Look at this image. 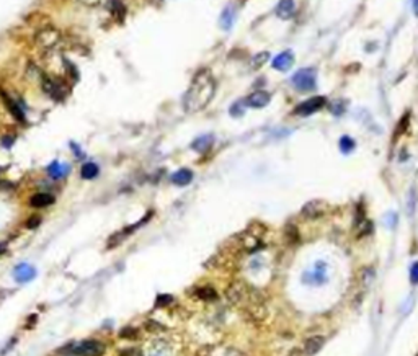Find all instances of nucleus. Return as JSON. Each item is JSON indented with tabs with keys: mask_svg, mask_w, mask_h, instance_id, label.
Listing matches in <instances>:
<instances>
[{
	"mask_svg": "<svg viewBox=\"0 0 418 356\" xmlns=\"http://www.w3.org/2000/svg\"><path fill=\"white\" fill-rule=\"evenodd\" d=\"M172 301H173L172 296H168V294L162 296V294H160L159 297H157V303H155V304H157V305H168L170 303H172Z\"/></svg>",
	"mask_w": 418,
	"mask_h": 356,
	"instance_id": "30",
	"label": "nucleus"
},
{
	"mask_svg": "<svg viewBox=\"0 0 418 356\" xmlns=\"http://www.w3.org/2000/svg\"><path fill=\"white\" fill-rule=\"evenodd\" d=\"M196 294L200 299L206 301V303H213V301L217 299V292L213 288H200V289H196Z\"/></svg>",
	"mask_w": 418,
	"mask_h": 356,
	"instance_id": "22",
	"label": "nucleus"
},
{
	"mask_svg": "<svg viewBox=\"0 0 418 356\" xmlns=\"http://www.w3.org/2000/svg\"><path fill=\"white\" fill-rule=\"evenodd\" d=\"M67 173H69V165L62 164V162H52V164L48 167V175L54 180L64 178Z\"/></svg>",
	"mask_w": 418,
	"mask_h": 356,
	"instance_id": "18",
	"label": "nucleus"
},
{
	"mask_svg": "<svg viewBox=\"0 0 418 356\" xmlns=\"http://www.w3.org/2000/svg\"><path fill=\"white\" fill-rule=\"evenodd\" d=\"M61 353H69L67 356H72V355H79V356H103L106 351V346L105 343L98 340H85L82 343H69L64 348L59 350Z\"/></svg>",
	"mask_w": 418,
	"mask_h": 356,
	"instance_id": "2",
	"label": "nucleus"
},
{
	"mask_svg": "<svg viewBox=\"0 0 418 356\" xmlns=\"http://www.w3.org/2000/svg\"><path fill=\"white\" fill-rule=\"evenodd\" d=\"M98 173H100V169H98V165L93 164V162L84 164L82 170H80V175H82V178L85 180H93L95 177H98Z\"/></svg>",
	"mask_w": 418,
	"mask_h": 356,
	"instance_id": "21",
	"label": "nucleus"
},
{
	"mask_svg": "<svg viewBox=\"0 0 418 356\" xmlns=\"http://www.w3.org/2000/svg\"><path fill=\"white\" fill-rule=\"evenodd\" d=\"M13 276H15L17 281H20V283H28V281H31V279L36 276V270L31 267V265L21 263V265H18V267L15 268Z\"/></svg>",
	"mask_w": 418,
	"mask_h": 356,
	"instance_id": "14",
	"label": "nucleus"
},
{
	"mask_svg": "<svg viewBox=\"0 0 418 356\" xmlns=\"http://www.w3.org/2000/svg\"><path fill=\"white\" fill-rule=\"evenodd\" d=\"M13 142H15V137L10 136V134H8V136H3V137H2V146H3V147H12Z\"/></svg>",
	"mask_w": 418,
	"mask_h": 356,
	"instance_id": "32",
	"label": "nucleus"
},
{
	"mask_svg": "<svg viewBox=\"0 0 418 356\" xmlns=\"http://www.w3.org/2000/svg\"><path fill=\"white\" fill-rule=\"evenodd\" d=\"M2 250H3V245H0V254H2Z\"/></svg>",
	"mask_w": 418,
	"mask_h": 356,
	"instance_id": "39",
	"label": "nucleus"
},
{
	"mask_svg": "<svg viewBox=\"0 0 418 356\" xmlns=\"http://www.w3.org/2000/svg\"><path fill=\"white\" fill-rule=\"evenodd\" d=\"M286 240L289 243H296L299 240V234H298V229L294 226H287L286 227Z\"/></svg>",
	"mask_w": 418,
	"mask_h": 356,
	"instance_id": "26",
	"label": "nucleus"
},
{
	"mask_svg": "<svg viewBox=\"0 0 418 356\" xmlns=\"http://www.w3.org/2000/svg\"><path fill=\"white\" fill-rule=\"evenodd\" d=\"M329 110H330L335 116H340V115H343V113H345V110H347V108H345V102L336 100V102H334V103H330V108H329Z\"/></svg>",
	"mask_w": 418,
	"mask_h": 356,
	"instance_id": "25",
	"label": "nucleus"
},
{
	"mask_svg": "<svg viewBox=\"0 0 418 356\" xmlns=\"http://www.w3.org/2000/svg\"><path fill=\"white\" fill-rule=\"evenodd\" d=\"M191 180H193V172L188 169H182L172 175V182L177 186H186L188 183H191Z\"/></svg>",
	"mask_w": 418,
	"mask_h": 356,
	"instance_id": "20",
	"label": "nucleus"
},
{
	"mask_svg": "<svg viewBox=\"0 0 418 356\" xmlns=\"http://www.w3.org/2000/svg\"><path fill=\"white\" fill-rule=\"evenodd\" d=\"M250 288L242 281H234L231 286L226 289V297L227 301L234 305H242L247 303L249 299Z\"/></svg>",
	"mask_w": 418,
	"mask_h": 356,
	"instance_id": "6",
	"label": "nucleus"
},
{
	"mask_svg": "<svg viewBox=\"0 0 418 356\" xmlns=\"http://www.w3.org/2000/svg\"><path fill=\"white\" fill-rule=\"evenodd\" d=\"M275 12H276V17H280L281 20H287V18H291L296 12L294 0H280Z\"/></svg>",
	"mask_w": 418,
	"mask_h": 356,
	"instance_id": "15",
	"label": "nucleus"
},
{
	"mask_svg": "<svg viewBox=\"0 0 418 356\" xmlns=\"http://www.w3.org/2000/svg\"><path fill=\"white\" fill-rule=\"evenodd\" d=\"M72 356H74V355H72Z\"/></svg>",
	"mask_w": 418,
	"mask_h": 356,
	"instance_id": "40",
	"label": "nucleus"
},
{
	"mask_svg": "<svg viewBox=\"0 0 418 356\" xmlns=\"http://www.w3.org/2000/svg\"><path fill=\"white\" fill-rule=\"evenodd\" d=\"M413 12H415V15L418 17V0H413Z\"/></svg>",
	"mask_w": 418,
	"mask_h": 356,
	"instance_id": "38",
	"label": "nucleus"
},
{
	"mask_svg": "<svg viewBox=\"0 0 418 356\" xmlns=\"http://www.w3.org/2000/svg\"><path fill=\"white\" fill-rule=\"evenodd\" d=\"M41 88L43 92L46 93V95H49L51 98H54V100H64V98L67 97V92L69 90L66 88V85L59 82V80L49 77V75H43L41 79Z\"/></svg>",
	"mask_w": 418,
	"mask_h": 356,
	"instance_id": "5",
	"label": "nucleus"
},
{
	"mask_svg": "<svg viewBox=\"0 0 418 356\" xmlns=\"http://www.w3.org/2000/svg\"><path fill=\"white\" fill-rule=\"evenodd\" d=\"M234 21H235V8H234L232 5H227V7L222 10L221 20H219V23H221V28H222L224 31H229V30L232 28Z\"/></svg>",
	"mask_w": 418,
	"mask_h": 356,
	"instance_id": "17",
	"label": "nucleus"
},
{
	"mask_svg": "<svg viewBox=\"0 0 418 356\" xmlns=\"http://www.w3.org/2000/svg\"><path fill=\"white\" fill-rule=\"evenodd\" d=\"M268 57H269V54L268 52H260V54H257V56H253L251 57V67H253V69H258V67H262L265 62L268 61Z\"/></svg>",
	"mask_w": 418,
	"mask_h": 356,
	"instance_id": "24",
	"label": "nucleus"
},
{
	"mask_svg": "<svg viewBox=\"0 0 418 356\" xmlns=\"http://www.w3.org/2000/svg\"><path fill=\"white\" fill-rule=\"evenodd\" d=\"M323 345H325V337H322V335H314V337H311V339L305 340V343H304V353L307 355V356H314V355H317L318 351L323 348Z\"/></svg>",
	"mask_w": 418,
	"mask_h": 356,
	"instance_id": "13",
	"label": "nucleus"
},
{
	"mask_svg": "<svg viewBox=\"0 0 418 356\" xmlns=\"http://www.w3.org/2000/svg\"><path fill=\"white\" fill-rule=\"evenodd\" d=\"M61 43V33L52 26H44L34 34V44L43 51H52L59 46Z\"/></svg>",
	"mask_w": 418,
	"mask_h": 356,
	"instance_id": "3",
	"label": "nucleus"
},
{
	"mask_svg": "<svg viewBox=\"0 0 418 356\" xmlns=\"http://www.w3.org/2000/svg\"><path fill=\"white\" fill-rule=\"evenodd\" d=\"M269 100H271V95L265 90H257V92L250 93L249 97L245 98V105L250 108H263L267 106Z\"/></svg>",
	"mask_w": 418,
	"mask_h": 356,
	"instance_id": "10",
	"label": "nucleus"
},
{
	"mask_svg": "<svg viewBox=\"0 0 418 356\" xmlns=\"http://www.w3.org/2000/svg\"><path fill=\"white\" fill-rule=\"evenodd\" d=\"M54 203V196L52 195H48V193H38V195L31 196L30 200V204L33 208H46V206H51Z\"/></svg>",
	"mask_w": 418,
	"mask_h": 356,
	"instance_id": "19",
	"label": "nucleus"
},
{
	"mask_svg": "<svg viewBox=\"0 0 418 356\" xmlns=\"http://www.w3.org/2000/svg\"><path fill=\"white\" fill-rule=\"evenodd\" d=\"M226 356H247L244 351H240V350H237V348H229L227 351H226Z\"/></svg>",
	"mask_w": 418,
	"mask_h": 356,
	"instance_id": "33",
	"label": "nucleus"
},
{
	"mask_svg": "<svg viewBox=\"0 0 418 356\" xmlns=\"http://www.w3.org/2000/svg\"><path fill=\"white\" fill-rule=\"evenodd\" d=\"M338 146H340V151L343 152V154H350L351 151H354V146H356V142H354L350 136H343V137L340 139Z\"/></svg>",
	"mask_w": 418,
	"mask_h": 356,
	"instance_id": "23",
	"label": "nucleus"
},
{
	"mask_svg": "<svg viewBox=\"0 0 418 356\" xmlns=\"http://www.w3.org/2000/svg\"><path fill=\"white\" fill-rule=\"evenodd\" d=\"M137 335H139V332L136 330V328H131V327L123 328L119 333L121 339H137Z\"/></svg>",
	"mask_w": 418,
	"mask_h": 356,
	"instance_id": "28",
	"label": "nucleus"
},
{
	"mask_svg": "<svg viewBox=\"0 0 418 356\" xmlns=\"http://www.w3.org/2000/svg\"><path fill=\"white\" fill-rule=\"evenodd\" d=\"M41 222V218H38V216H36V218H33V219H30L28 222H26V226H28L30 229H33V227H38V224Z\"/></svg>",
	"mask_w": 418,
	"mask_h": 356,
	"instance_id": "34",
	"label": "nucleus"
},
{
	"mask_svg": "<svg viewBox=\"0 0 418 356\" xmlns=\"http://www.w3.org/2000/svg\"><path fill=\"white\" fill-rule=\"evenodd\" d=\"M216 93V80L211 75L209 69H200L193 77L190 88L186 90L183 98V106L186 111H200L204 110L213 100Z\"/></svg>",
	"mask_w": 418,
	"mask_h": 356,
	"instance_id": "1",
	"label": "nucleus"
},
{
	"mask_svg": "<svg viewBox=\"0 0 418 356\" xmlns=\"http://www.w3.org/2000/svg\"><path fill=\"white\" fill-rule=\"evenodd\" d=\"M316 80H317V72L312 67H305V69L298 70L291 79V84L294 85L296 90L299 92H311L316 88Z\"/></svg>",
	"mask_w": 418,
	"mask_h": 356,
	"instance_id": "4",
	"label": "nucleus"
},
{
	"mask_svg": "<svg viewBox=\"0 0 418 356\" xmlns=\"http://www.w3.org/2000/svg\"><path fill=\"white\" fill-rule=\"evenodd\" d=\"M0 95H2L3 98V103H5V106L8 108V111L12 113V116L15 118L18 123H26V118H25V113H23V108H21L15 100H12L10 97H7V93H2L0 92Z\"/></svg>",
	"mask_w": 418,
	"mask_h": 356,
	"instance_id": "11",
	"label": "nucleus"
},
{
	"mask_svg": "<svg viewBox=\"0 0 418 356\" xmlns=\"http://www.w3.org/2000/svg\"><path fill=\"white\" fill-rule=\"evenodd\" d=\"M147 356H173V346L164 339H157L147 346Z\"/></svg>",
	"mask_w": 418,
	"mask_h": 356,
	"instance_id": "9",
	"label": "nucleus"
},
{
	"mask_svg": "<svg viewBox=\"0 0 418 356\" xmlns=\"http://www.w3.org/2000/svg\"><path fill=\"white\" fill-rule=\"evenodd\" d=\"M325 105H327L325 97H312V98H309V100H305V102L301 103V105L296 106L294 115H298V116L314 115V113H317L318 110H322Z\"/></svg>",
	"mask_w": 418,
	"mask_h": 356,
	"instance_id": "7",
	"label": "nucleus"
},
{
	"mask_svg": "<svg viewBox=\"0 0 418 356\" xmlns=\"http://www.w3.org/2000/svg\"><path fill=\"white\" fill-rule=\"evenodd\" d=\"M244 105H245V100L234 103L232 108H231V115L235 116V118H237V116H242V115H244Z\"/></svg>",
	"mask_w": 418,
	"mask_h": 356,
	"instance_id": "27",
	"label": "nucleus"
},
{
	"mask_svg": "<svg viewBox=\"0 0 418 356\" xmlns=\"http://www.w3.org/2000/svg\"><path fill=\"white\" fill-rule=\"evenodd\" d=\"M119 356H144L141 350L137 348H126L119 353Z\"/></svg>",
	"mask_w": 418,
	"mask_h": 356,
	"instance_id": "29",
	"label": "nucleus"
},
{
	"mask_svg": "<svg viewBox=\"0 0 418 356\" xmlns=\"http://www.w3.org/2000/svg\"><path fill=\"white\" fill-rule=\"evenodd\" d=\"M211 353V346H203V348H200L196 351L195 356H209Z\"/></svg>",
	"mask_w": 418,
	"mask_h": 356,
	"instance_id": "35",
	"label": "nucleus"
},
{
	"mask_svg": "<svg viewBox=\"0 0 418 356\" xmlns=\"http://www.w3.org/2000/svg\"><path fill=\"white\" fill-rule=\"evenodd\" d=\"M327 208H329V206L322 200H312L302 208V216L307 219H317L327 213Z\"/></svg>",
	"mask_w": 418,
	"mask_h": 356,
	"instance_id": "8",
	"label": "nucleus"
},
{
	"mask_svg": "<svg viewBox=\"0 0 418 356\" xmlns=\"http://www.w3.org/2000/svg\"><path fill=\"white\" fill-rule=\"evenodd\" d=\"M79 2L82 3V5H87V7H97L101 0H79Z\"/></svg>",
	"mask_w": 418,
	"mask_h": 356,
	"instance_id": "36",
	"label": "nucleus"
},
{
	"mask_svg": "<svg viewBox=\"0 0 418 356\" xmlns=\"http://www.w3.org/2000/svg\"><path fill=\"white\" fill-rule=\"evenodd\" d=\"M293 64H294V54L291 51H284V52L278 54L275 59H273V69L281 70V72L291 69Z\"/></svg>",
	"mask_w": 418,
	"mask_h": 356,
	"instance_id": "12",
	"label": "nucleus"
},
{
	"mask_svg": "<svg viewBox=\"0 0 418 356\" xmlns=\"http://www.w3.org/2000/svg\"><path fill=\"white\" fill-rule=\"evenodd\" d=\"M214 144V137L211 136V134H203V136L196 137L195 141H193L191 144V149L196 152H201V154H204V152H208L211 147H213Z\"/></svg>",
	"mask_w": 418,
	"mask_h": 356,
	"instance_id": "16",
	"label": "nucleus"
},
{
	"mask_svg": "<svg viewBox=\"0 0 418 356\" xmlns=\"http://www.w3.org/2000/svg\"><path fill=\"white\" fill-rule=\"evenodd\" d=\"M410 278H412L413 285H417V283H418V261H417V263H413V267L410 270Z\"/></svg>",
	"mask_w": 418,
	"mask_h": 356,
	"instance_id": "31",
	"label": "nucleus"
},
{
	"mask_svg": "<svg viewBox=\"0 0 418 356\" xmlns=\"http://www.w3.org/2000/svg\"><path fill=\"white\" fill-rule=\"evenodd\" d=\"M287 356H307L304 353V350H301V348H293L289 351V353H287Z\"/></svg>",
	"mask_w": 418,
	"mask_h": 356,
	"instance_id": "37",
	"label": "nucleus"
}]
</instances>
